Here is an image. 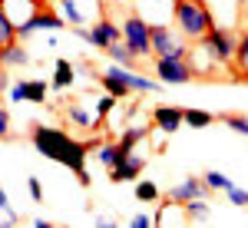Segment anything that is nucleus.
<instances>
[{
    "label": "nucleus",
    "mask_w": 248,
    "mask_h": 228,
    "mask_svg": "<svg viewBox=\"0 0 248 228\" xmlns=\"http://www.w3.org/2000/svg\"><path fill=\"white\" fill-rule=\"evenodd\" d=\"M30 142H33V149H37L43 159L60 162L63 169L73 172L79 179V185H93V175L86 169V159H90V152L99 146V139L79 142V139H73L66 129H60V126H43V122H40V126L30 129Z\"/></svg>",
    "instance_id": "nucleus-1"
},
{
    "label": "nucleus",
    "mask_w": 248,
    "mask_h": 228,
    "mask_svg": "<svg viewBox=\"0 0 248 228\" xmlns=\"http://www.w3.org/2000/svg\"><path fill=\"white\" fill-rule=\"evenodd\" d=\"M172 27L189 43H199L215 27V14L205 0H172Z\"/></svg>",
    "instance_id": "nucleus-2"
},
{
    "label": "nucleus",
    "mask_w": 248,
    "mask_h": 228,
    "mask_svg": "<svg viewBox=\"0 0 248 228\" xmlns=\"http://www.w3.org/2000/svg\"><path fill=\"white\" fill-rule=\"evenodd\" d=\"M119 27H123V43L133 50L136 57H139V60L153 57V23L142 17V14H136V10H133V14H126Z\"/></svg>",
    "instance_id": "nucleus-3"
},
{
    "label": "nucleus",
    "mask_w": 248,
    "mask_h": 228,
    "mask_svg": "<svg viewBox=\"0 0 248 228\" xmlns=\"http://www.w3.org/2000/svg\"><path fill=\"white\" fill-rule=\"evenodd\" d=\"M205 50L212 53V60L218 63V66H229L232 70V63H235V53H238V33L232 30V27H212L209 33H205V40H199Z\"/></svg>",
    "instance_id": "nucleus-4"
},
{
    "label": "nucleus",
    "mask_w": 248,
    "mask_h": 228,
    "mask_svg": "<svg viewBox=\"0 0 248 228\" xmlns=\"http://www.w3.org/2000/svg\"><path fill=\"white\" fill-rule=\"evenodd\" d=\"M60 30H70V23L63 20V14L60 10H53V7H40L37 14L30 20H23L17 27V40H27L33 37V33H60Z\"/></svg>",
    "instance_id": "nucleus-5"
},
{
    "label": "nucleus",
    "mask_w": 248,
    "mask_h": 228,
    "mask_svg": "<svg viewBox=\"0 0 248 228\" xmlns=\"http://www.w3.org/2000/svg\"><path fill=\"white\" fill-rule=\"evenodd\" d=\"M189 40L169 23H153V57H189Z\"/></svg>",
    "instance_id": "nucleus-6"
},
{
    "label": "nucleus",
    "mask_w": 248,
    "mask_h": 228,
    "mask_svg": "<svg viewBox=\"0 0 248 228\" xmlns=\"http://www.w3.org/2000/svg\"><path fill=\"white\" fill-rule=\"evenodd\" d=\"M153 70H155V79L166 83V86H182V83L195 79L189 57H153Z\"/></svg>",
    "instance_id": "nucleus-7"
},
{
    "label": "nucleus",
    "mask_w": 248,
    "mask_h": 228,
    "mask_svg": "<svg viewBox=\"0 0 248 228\" xmlns=\"http://www.w3.org/2000/svg\"><path fill=\"white\" fill-rule=\"evenodd\" d=\"M119 40H123V27H119L113 17H106V14H103L99 20L90 23V46H96V50H103V53H106V50H109L113 43H119Z\"/></svg>",
    "instance_id": "nucleus-8"
},
{
    "label": "nucleus",
    "mask_w": 248,
    "mask_h": 228,
    "mask_svg": "<svg viewBox=\"0 0 248 228\" xmlns=\"http://www.w3.org/2000/svg\"><path fill=\"white\" fill-rule=\"evenodd\" d=\"M146 155L142 152H126L119 162H116V169H109V182H139L142 179V172H146Z\"/></svg>",
    "instance_id": "nucleus-9"
},
{
    "label": "nucleus",
    "mask_w": 248,
    "mask_h": 228,
    "mask_svg": "<svg viewBox=\"0 0 248 228\" xmlns=\"http://www.w3.org/2000/svg\"><path fill=\"white\" fill-rule=\"evenodd\" d=\"M182 122H186V109L182 106H166V103L153 106V126L162 136H175L182 129Z\"/></svg>",
    "instance_id": "nucleus-10"
},
{
    "label": "nucleus",
    "mask_w": 248,
    "mask_h": 228,
    "mask_svg": "<svg viewBox=\"0 0 248 228\" xmlns=\"http://www.w3.org/2000/svg\"><path fill=\"white\" fill-rule=\"evenodd\" d=\"M166 198L175 202V205H186V202H192V198H209V189H205L202 175H186V179H182Z\"/></svg>",
    "instance_id": "nucleus-11"
},
{
    "label": "nucleus",
    "mask_w": 248,
    "mask_h": 228,
    "mask_svg": "<svg viewBox=\"0 0 248 228\" xmlns=\"http://www.w3.org/2000/svg\"><path fill=\"white\" fill-rule=\"evenodd\" d=\"M63 116H66V122H73L79 129H86V133H96V129L103 126V119L96 116V109L83 106V103H66V106H63Z\"/></svg>",
    "instance_id": "nucleus-12"
},
{
    "label": "nucleus",
    "mask_w": 248,
    "mask_h": 228,
    "mask_svg": "<svg viewBox=\"0 0 248 228\" xmlns=\"http://www.w3.org/2000/svg\"><path fill=\"white\" fill-rule=\"evenodd\" d=\"M116 66V63H113ZM116 73L123 76V83L129 86V93H159L162 90V83L159 79H153V76H142V73H136V70H129V66H116Z\"/></svg>",
    "instance_id": "nucleus-13"
},
{
    "label": "nucleus",
    "mask_w": 248,
    "mask_h": 228,
    "mask_svg": "<svg viewBox=\"0 0 248 228\" xmlns=\"http://www.w3.org/2000/svg\"><path fill=\"white\" fill-rule=\"evenodd\" d=\"M30 63H33V57L23 46V40L10 43V46H0V70H20V66H30Z\"/></svg>",
    "instance_id": "nucleus-14"
},
{
    "label": "nucleus",
    "mask_w": 248,
    "mask_h": 228,
    "mask_svg": "<svg viewBox=\"0 0 248 228\" xmlns=\"http://www.w3.org/2000/svg\"><path fill=\"white\" fill-rule=\"evenodd\" d=\"M96 79H99V86H103V93L116 96V99H126V96H133V93H129V86L123 83V76L116 73V66H113V63H109V66H103Z\"/></svg>",
    "instance_id": "nucleus-15"
},
{
    "label": "nucleus",
    "mask_w": 248,
    "mask_h": 228,
    "mask_svg": "<svg viewBox=\"0 0 248 228\" xmlns=\"http://www.w3.org/2000/svg\"><path fill=\"white\" fill-rule=\"evenodd\" d=\"M77 83V66L70 63V60H53V79H50V90L53 93H63V90H70Z\"/></svg>",
    "instance_id": "nucleus-16"
},
{
    "label": "nucleus",
    "mask_w": 248,
    "mask_h": 228,
    "mask_svg": "<svg viewBox=\"0 0 248 228\" xmlns=\"http://www.w3.org/2000/svg\"><path fill=\"white\" fill-rule=\"evenodd\" d=\"M189 63H192V73L195 76H205V73H215V70H222L215 60H212V53L202 46V43H195L189 50Z\"/></svg>",
    "instance_id": "nucleus-17"
},
{
    "label": "nucleus",
    "mask_w": 248,
    "mask_h": 228,
    "mask_svg": "<svg viewBox=\"0 0 248 228\" xmlns=\"http://www.w3.org/2000/svg\"><path fill=\"white\" fill-rule=\"evenodd\" d=\"M93 159H96V166L99 169H116V162L123 159V149H119V142H99L93 149Z\"/></svg>",
    "instance_id": "nucleus-18"
},
{
    "label": "nucleus",
    "mask_w": 248,
    "mask_h": 228,
    "mask_svg": "<svg viewBox=\"0 0 248 228\" xmlns=\"http://www.w3.org/2000/svg\"><path fill=\"white\" fill-rule=\"evenodd\" d=\"M146 139H149V129H146V126H126L116 142H119L123 155H126V152H136V146H142Z\"/></svg>",
    "instance_id": "nucleus-19"
},
{
    "label": "nucleus",
    "mask_w": 248,
    "mask_h": 228,
    "mask_svg": "<svg viewBox=\"0 0 248 228\" xmlns=\"http://www.w3.org/2000/svg\"><path fill=\"white\" fill-rule=\"evenodd\" d=\"M133 195L142 202V205H153V202H159V198H162L159 182H153V179H139V182H133Z\"/></svg>",
    "instance_id": "nucleus-20"
},
{
    "label": "nucleus",
    "mask_w": 248,
    "mask_h": 228,
    "mask_svg": "<svg viewBox=\"0 0 248 228\" xmlns=\"http://www.w3.org/2000/svg\"><path fill=\"white\" fill-rule=\"evenodd\" d=\"M106 57L113 60L116 66H129V70H133L136 63H139V57H136V53L129 50V46H126V43H123V40H119V43H113V46L106 50Z\"/></svg>",
    "instance_id": "nucleus-21"
},
{
    "label": "nucleus",
    "mask_w": 248,
    "mask_h": 228,
    "mask_svg": "<svg viewBox=\"0 0 248 228\" xmlns=\"http://www.w3.org/2000/svg\"><path fill=\"white\" fill-rule=\"evenodd\" d=\"M20 225V212L10 205V195L0 185V228H17Z\"/></svg>",
    "instance_id": "nucleus-22"
},
{
    "label": "nucleus",
    "mask_w": 248,
    "mask_h": 228,
    "mask_svg": "<svg viewBox=\"0 0 248 228\" xmlns=\"http://www.w3.org/2000/svg\"><path fill=\"white\" fill-rule=\"evenodd\" d=\"M232 73L248 79V30L238 37V53H235V63H232Z\"/></svg>",
    "instance_id": "nucleus-23"
},
{
    "label": "nucleus",
    "mask_w": 248,
    "mask_h": 228,
    "mask_svg": "<svg viewBox=\"0 0 248 228\" xmlns=\"http://www.w3.org/2000/svg\"><path fill=\"white\" fill-rule=\"evenodd\" d=\"M46 99H50V79H30L27 83V103L43 106Z\"/></svg>",
    "instance_id": "nucleus-24"
},
{
    "label": "nucleus",
    "mask_w": 248,
    "mask_h": 228,
    "mask_svg": "<svg viewBox=\"0 0 248 228\" xmlns=\"http://www.w3.org/2000/svg\"><path fill=\"white\" fill-rule=\"evenodd\" d=\"M182 209H186V218H189V222H209L212 205H209V198H192Z\"/></svg>",
    "instance_id": "nucleus-25"
},
{
    "label": "nucleus",
    "mask_w": 248,
    "mask_h": 228,
    "mask_svg": "<svg viewBox=\"0 0 248 228\" xmlns=\"http://www.w3.org/2000/svg\"><path fill=\"white\" fill-rule=\"evenodd\" d=\"M202 182H205V189H209V192H222V195H225V192L235 185V182H232L225 172H215V169L205 172V175H202Z\"/></svg>",
    "instance_id": "nucleus-26"
},
{
    "label": "nucleus",
    "mask_w": 248,
    "mask_h": 228,
    "mask_svg": "<svg viewBox=\"0 0 248 228\" xmlns=\"http://www.w3.org/2000/svg\"><path fill=\"white\" fill-rule=\"evenodd\" d=\"M17 43V23L7 17V10L0 7V46H10Z\"/></svg>",
    "instance_id": "nucleus-27"
},
{
    "label": "nucleus",
    "mask_w": 248,
    "mask_h": 228,
    "mask_svg": "<svg viewBox=\"0 0 248 228\" xmlns=\"http://www.w3.org/2000/svg\"><path fill=\"white\" fill-rule=\"evenodd\" d=\"M218 119L229 126L232 133H238V136H245V139H248V116L245 113H222Z\"/></svg>",
    "instance_id": "nucleus-28"
},
{
    "label": "nucleus",
    "mask_w": 248,
    "mask_h": 228,
    "mask_svg": "<svg viewBox=\"0 0 248 228\" xmlns=\"http://www.w3.org/2000/svg\"><path fill=\"white\" fill-rule=\"evenodd\" d=\"M212 122H215V116L205 109H186V126H192V129H209Z\"/></svg>",
    "instance_id": "nucleus-29"
},
{
    "label": "nucleus",
    "mask_w": 248,
    "mask_h": 228,
    "mask_svg": "<svg viewBox=\"0 0 248 228\" xmlns=\"http://www.w3.org/2000/svg\"><path fill=\"white\" fill-rule=\"evenodd\" d=\"M116 103H119L116 96L103 93V96H99V99H96V106H93V109H96V116H99V119H106V116H109V113H113V109H116Z\"/></svg>",
    "instance_id": "nucleus-30"
},
{
    "label": "nucleus",
    "mask_w": 248,
    "mask_h": 228,
    "mask_svg": "<svg viewBox=\"0 0 248 228\" xmlns=\"http://www.w3.org/2000/svg\"><path fill=\"white\" fill-rule=\"evenodd\" d=\"M225 198H229L235 209H248V189H242V185H232V189L225 192Z\"/></svg>",
    "instance_id": "nucleus-31"
},
{
    "label": "nucleus",
    "mask_w": 248,
    "mask_h": 228,
    "mask_svg": "<svg viewBox=\"0 0 248 228\" xmlns=\"http://www.w3.org/2000/svg\"><path fill=\"white\" fill-rule=\"evenodd\" d=\"M27 83H30V79H14V83H10V103H23V99H27Z\"/></svg>",
    "instance_id": "nucleus-32"
},
{
    "label": "nucleus",
    "mask_w": 248,
    "mask_h": 228,
    "mask_svg": "<svg viewBox=\"0 0 248 228\" xmlns=\"http://www.w3.org/2000/svg\"><path fill=\"white\" fill-rule=\"evenodd\" d=\"M27 192H30V198H33V202H43V182H40L37 175H30V179H27Z\"/></svg>",
    "instance_id": "nucleus-33"
},
{
    "label": "nucleus",
    "mask_w": 248,
    "mask_h": 228,
    "mask_svg": "<svg viewBox=\"0 0 248 228\" xmlns=\"http://www.w3.org/2000/svg\"><path fill=\"white\" fill-rule=\"evenodd\" d=\"M126 228H153V218H149V215H142V212H133V215H129V222H126Z\"/></svg>",
    "instance_id": "nucleus-34"
},
{
    "label": "nucleus",
    "mask_w": 248,
    "mask_h": 228,
    "mask_svg": "<svg viewBox=\"0 0 248 228\" xmlns=\"http://www.w3.org/2000/svg\"><path fill=\"white\" fill-rule=\"evenodd\" d=\"M93 228H119V222H116L113 215H106V212H99L96 215V225Z\"/></svg>",
    "instance_id": "nucleus-35"
},
{
    "label": "nucleus",
    "mask_w": 248,
    "mask_h": 228,
    "mask_svg": "<svg viewBox=\"0 0 248 228\" xmlns=\"http://www.w3.org/2000/svg\"><path fill=\"white\" fill-rule=\"evenodd\" d=\"M0 139H10V113L0 106Z\"/></svg>",
    "instance_id": "nucleus-36"
},
{
    "label": "nucleus",
    "mask_w": 248,
    "mask_h": 228,
    "mask_svg": "<svg viewBox=\"0 0 248 228\" xmlns=\"http://www.w3.org/2000/svg\"><path fill=\"white\" fill-rule=\"evenodd\" d=\"M10 93V76H7V70H0V96Z\"/></svg>",
    "instance_id": "nucleus-37"
},
{
    "label": "nucleus",
    "mask_w": 248,
    "mask_h": 228,
    "mask_svg": "<svg viewBox=\"0 0 248 228\" xmlns=\"http://www.w3.org/2000/svg\"><path fill=\"white\" fill-rule=\"evenodd\" d=\"M33 228H57V225H50V222H43V218H37V222H33Z\"/></svg>",
    "instance_id": "nucleus-38"
},
{
    "label": "nucleus",
    "mask_w": 248,
    "mask_h": 228,
    "mask_svg": "<svg viewBox=\"0 0 248 228\" xmlns=\"http://www.w3.org/2000/svg\"><path fill=\"white\" fill-rule=\"evenodd\" d=\"M37 3H40V7H50V0H37Z\"/></svg>",
    "instance_id": "nucleus-39"
},
{
    "label": "nucleus",
    "mask_w": 248,
    "mask_h": 228,
    "mask_svg": "<svg viewBox=\"0 0 248 228\" xmlns=\"http://www.w3.org/2000/svg\"><path fill=\"white\" fill-rule=\"evenodd\" d=\"M153 3H172V0H153Z\"/></svg>",
    "instance_id": "nucleus-40"
}]
</instances>
